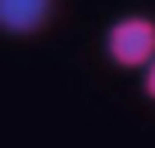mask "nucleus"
Instances as JSON below:
<instances>
[{
  "label": "nucleus",
  "instance_id": "obj_1",
  "mask_svg": "<svg viewBox=\"0 0 155 148\" xmlns=\"http://www.w3.org/2000/svg\"><path fill=\"white\" fill-rule=\"evenodd\" d=\"M106 53L116 67L134 71L155 60V18L148 14H124L106 28Z\"/></svg>",
  "mask_w": 155,
  "mask_h": 148
},
{
  "label": "nucleus",
  "instance_id": "obj_2",
  "mask_svg": "<svg viewBox=\"0 0 155 148\" xmlns=\"http://www.w3.org/2000/svg\"><path fill=\"white\" fill-rule=\"evenodd\" d=\"M57 0H0V28L7 35H35L49 25Z\"/></svg>",
  "mask_w": 155,
  "mask_h": 148
},
{
  "label": "nucleus",
  "instance_id": "obj_3",
  "mask_svg": "<svg viewBox=\"0 0 155 148\" xmlns=\"http://www.w3.org/2000/svg\"><path fill=\"white\" fill-rule=\"evenodd\" d=\"M141 88H145V95L155 102V60L145 67V81H141Z\"/></svg>",
  "mask_w": 155,
  "mask_h": 148
}]
</instances>
